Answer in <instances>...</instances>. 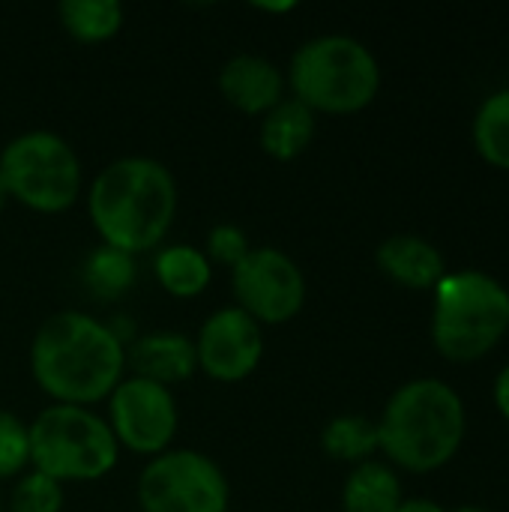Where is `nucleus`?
Masks as SVG:
<instances>
[{
	"label": "nucleus",
	"instance_id": "f257e3e1",
	"mask_svg": "<svg viewBox=\"0 0 509 512\" xmlns=\"http://www.w3.org/2000/svg\"><path fill=\"white\" fill-rule=\"evenodd\" d=\"M126 348L108 324L84 312H57L33 336L30 372L54 405H96L123 381Z\"/></svg>",
	"mask_w": 509,
	"mask_h": 512
},
{
	"label": "nucleus",
	"instance_id": "f03ea898",
	"mask_svg": "<svg viewBox=\"0 0 509 512\" xmlns=\"http://www.w3.org/2000/svg\"><path fill=\"white\" fill-rule=\"evenodd\" d=\"M87 210L105 246L129 255L147 252L159 246L174 225V174L147 156L114 159L93 180Z\"/></svg>",
	"mask_w": 509,
	"mask_h": 512
},
{
	"label": "nucleus",
	"instance_id": "7ed1b4c3",
	"mask_svg": "<svg viewBox=\"0 0 509 512\" xmlns=\"http://www.w3.org/2000/svg\"><path fill=\"white\" fill-rule=\"evenodd\" d=\"M465 405L438 378H420L393 393L378 423L381 450L405 471L444 468L462 447Z\"/></svg>",
	"mask_w": 509,
	"mask_h": 512
},
{
	"label": "nucleus",
	"instance_id": "20e7f679",
	"mask_svg": "<svg viewBox=\"0 0 509 512\" xmlns=\"http://www.w3.org/2000/svg\"><path fill=\"white\" fill-rule=\"evenodd\" d=\"M288 81L294 99L312 111L354 114L366 108L381 87L375 54L354 36H315L291 57Z\"/></svg>",
	"mask_w": 509,
	"mask_h": 512
},
{
	"label": "nucleus",
	"instance_id": "39448f33",
	"mask_svg": "<svg viewBox=\"0 0 509 512\" xmlns=\"http://www.w3.org/2000/svg\"><path fill=\"white\" fill-rule=\"evenodd\" d=\"M509 330L507 288L486 273H453L435 285L432 339L453 363L486 357Z\"/></svg>",
	"mask_w": 509,
	"mask_h": 512
},
{
	"label": "nucleus",
	"instance_id": "423d86ee",
	"mask_svg": "<svg viewBox=\"0 0 509 512\" xmlns=\"http://www.w3.org/2000/svg\"><path fill=\"white\" fill-rule=\"evenodd\" d=\"M30 465L57 483L102 480L120 456V444L99 414L78 405H51L30 426Z\"/></svg>",
	"mask_w": 509,
	"mask_h": 512
},
{
	"label": "nucleus",
	"instance_id": "0eeeda50",
	"mask_svg": "<svg viewBox=\"0 0 509 512\" xmlns=\"http://www.w3.org/2000/svg\"><path fill=\"white\" fill-rule=\"evenodd\" d=\"M0 180L18 204L39 213H63L81 192V162L69 141L33 129L3 147Z\"/></svg>",
	"mask_w": 509,
	"mask_h": 512
},
{
	"label": "nucleus",
	"instance_id": "6e6552de",
	"mask_svg": "<svg viewBox=\"0 0 509 512\" xmlns=\"http://www.w3.org/2000/svg\"><path fill=\"white\" fill-rule=\"evenodd\" d=\"M144 512H228V480L213 459L195 450H165L138 477Z\"/></svg>",
	"mask_w": 509,
	"mask_h": 512
},
{
	"label": "nucleus",
	"instance_id": "1a4fd4ad",
	"mask_svg": "<svg viewBox=\"0 0 509 512\" xmlns=\"http://www.w3.org/2000/svg\"><path fill=\"white\" fill-rule=\"evenodd\" d=\"M240 309L258 324H285L306 303V279L282 249H249L231 270Z\"/></svg>",
	"mask_w": 509,
	"mask_h": 512
},
{
	"label": "nucleus",
	"instance_id": "9d476101",
	"mask_svg": "<svg viewBox=\"0 0 509 512\" xmlns=\"http://www.w3.org/2000/svg\"><path fill=\"white\" fill-rule=\"evenodd\" d=\"M108 399V426L120 447L141 456H159L171 447L177 435V402L168 387L135 375L123 378Z\"/></svg>",
	"mask_w": 509,
	"mask_h": 512
},
{
	"label": "nucleus",
	"instance_id": "9b49d317",
	"mask_svg": "<svg viewBox=\"0 0 509 512\" xmlns=\"http://www.w3.org/2000/svg\"><path fill=\"white\" fill-rule=\"evenodd\" d=\"M198 366L222 384H234L249 378L264 357L261 324L249 318L240 306H228L213 312L195 339Z\"/></svg>",
	"mask_w": 509,
	"mask_h": 512
},
{
	"label": "nucleus",
	"instance_id": "f8f14e48",
	"mask_svg": "<svg viewBox=\"0 0 509 512\" xmlns=\"http://www.w3.org/2000/svg\"><path fill=\"white\" fill-rule=\"evenodd\" d=\"M219 90L234 108L246 114H267L285 99V78L267 57L237 54L222 66Z\"/></svg>",
	"mask_w": 509,
	"mask_h": 512
},
{
	"label": "nucleus",
	"instance_id": "ddd939ff",
	"mask_svg": "<svg viewBox=\"0 0 509 512\" xmlns=\"http://www.w3.org/2000/svg\"><path fill=\"white\" fill-rule=\"evenodd\" d=\"M126 363L135 369L138 378H147V381L171 390V384L192 378L198 357H195V342L189 336H183V333H150L132 345V351L126 354Z\"/></svg>",
	"mask_w": 509,
	"mask_h": 512
},
{
	"label": "nucleus",
	"instance_id": "4468645a",
	"mask_svg": "<svg viewBox=\"0 0 509 512\" xmlns=\"http://www.w3.org/2000/svg\"><path fill=\"white\" fill-rule=\"evenodd\" d=\"M378 267L405 288H435L447 276L441 252L414 234H396L384 240L378 249Z\"/></svg>",
	"mask_w": 509,
	"mask_h": 512
},
{
	"label": "nucleus",
	"instance_id": "2eb2a0df",
	"mask_svg": "<svg viewBox=\"0 0 509 512\" xmlns=\"http://www.w3.org/2000/svg\"><path fill=\"white\" fill-rule=\"evenodd\" d=\"M315 138V111L300 99H282L261 120V147L279 162L297 159Z\"/></svg>",
	"mask_w": 509,
	"mask_h": 512
},
{
	"label": "nucleus",
	"instance_id": "dca6fc26",
	"mask_svg": "<svg viewBox=\"0 0 509 512\" xmlns=\"http://www.w3.org/2000/svg\"><path fill=\"white\" fill-rule=\"evenodd\" d=\"M402 486L396 474L381 462H363L354 468L342 489L345 512H399Z\"/></svg>",
	"mask_w": 509,
	"mask_h": 512
},
{
	"label": "nucleus",
	"instance_id": "f3484780",
	"mask_svg": "<svg viewBox=\"0 0 509 512\" xmlns=\"http://www.w3.org/2000/svg\"><path fill=\"white\" fill-rule=\"evenodd\" d=\"M153 270H156L159 285L174 297H198L213 279V264L195 246H168V249H162L156 255Z\"/></svg>",
	"mask_w": 509,
	"mask_h": 512
},
{
	"label": "nucleus",
	"instance_id": "a211bd4d",
	"mask_svg": "<svg viewBox=\"0 0 509 512\" xmlns=\"http://www.w3.org/2000/svg\"><path fill=\"white\" fill-rule=\"evenodd\" d=\"M60 21L78 42H105L123 27V6L117 0H63Z\"/></svg>",
	"mask_w": 509,
	"mask_h": 512
},
{
	"label": "nucleus",
	"instance_id": "6ab92c4d",
	"mask_svg": "<svg viewBox=\"0 0 509 512\" xmlns=\"http://www.w3.org/2000/svg\"><path fill=\"white\" fill-rule=\"evenodd\" d=\"M84 282L99 300H117L135 285V255L99 246L84 264Z\"/></svg>",
	"mask_w": 509,
	"mask_h": 512
},
{
	"label": "nucleus",
	"instance_id": "aec40b11",
	"mask_svg": "<svg viewBox=\"0 0 509 512\" xmlns=\"http://www.w3.org/2000/svg\"><path fill=\"white\" fill-rule=\"evenodd\" d=\"M321 444L327 450V456L333 459H342V462H369V456L375 450H381V441H378V423L366 420V417H336L327 423L324 435H321Z\"/></svg>",
	"mask_w": 509,
	"mask_h": 512
},
{
	"label": "nucleus",
	"instance_id": "412c9836",
	"mask_svg": "<svg viewBox=\"0 0 509 512\" xmlns=\"http://www.w3.org/2000/svg\"><path fill=\"white\" fill-rule=\"evenodd\" d=\"M474 144L489 165L509 171V90L489 96L480 105L474 120Z\"/></svg>",
	"mask_w": 509,
	"mask_h": 512
},
{
	"label": "nucleus",
	"instance_id": "4be33fe9",
	"mask_svg": "<svg viewBox=\"0 0 509 512\" xmlns=\"http://www.w3.org/2000/svg\"><path fill=\"white\" fill-rule=\"evenodd\" d=\"M63 510V486L39 471L24 474L9 498V512H60Z\"/></svg>",
	"mask_w": 509,
	"mask_h": 512
},
{
	"label": "nucleus",
	"instance_id": "5701e85b",
	"mask_svg": "<svg viewBox=\"0 0 509 512\" xmlns=\"http://www.w3.org/2000/svg\"><path fill=\"white\" fill-rule=\"evenodd\" d=\"M27 465H30V432L15 414L0 411V480L18 477Z\"/></svg>",
	"mask_w": 509,
	"mask_h": 512
},
{
	"label": "nucleus",
	"instance_id": "b1692460",
	"mask_svg": "<svg viewBox=\"0 0 509 512\" xmlns=\"http://www.w3.org/2000/svg\"><path fill=\"white\" fill-rule=\"evenodd\" d=\"M249 255V240L246 231H240L237 225H216L207 234V261L213 264H225V267H237L243 258Z\"/></svg>",
	"mask_w": 509,
	"mask_h": 512
},
{
	"label": "nucleus",
	"instance_id": "393cba45",
	"mask_svg": "<svg viewBox=\"0 0 509 512\" xmlns=\"http://www.w3.org/2000/svg\"><path fill=\"white\" fill-rule=\"evenodd\" d=\"M495 402H498L501 414L509 420V366L501 372V378L495 384Z\"/></svg>",
	"mask_w": 509,
	"mask_h": 512
},
{
	"label": "nucleus",
	"instance_id": "a878e982",
	"mask_svg": "<svg viewBox=\"0 0 509 512\" xmlns=\"http://www.w3.org/2000/svg\"><path fill=\"white\" fill-rule=\"evenodd\" d=\"M399 512H444L438 504H432V501H402V507Z\"/></svg>",
	"mask_w": 509,
	"mask_h": 512
},
{
	"label": "nucleus",
	"instance_id": "bb28decb",
	"mask_svg": "<svg viewBox=\"0 0 509 512\" xmlns=\"http://www.w3.org/2000/svg\"><path fill=\"white\" fill-rule=\"evenodd\" d=\"M6 201H9V195H6V186H3V180H0V210H3Z\"/></svg>",
	"mask_w": 509,
	"mask_h": 512
},
{
	"label": "nucleus",
	"instance_id": "cd10ccee",
	"mask_svg": "<svg viewBox=\"0 0 509 512\" xmlns=\"http://www.w3.org/2000/svg\"><path fill=\"white\" fill-rule=\"evenodd\" d=\"M459 512H486V510H477V507H465V510H459Z\"/></svg>",
	"mask_w": 509,
	"mask_h": 512
},
{
	"label": "nucleus",
	"instance_id": "c85d7f7f",
	"mask_svg": "<svg viewBox=\"0 0 509 512\" xmlns=\"http://www.w3.org/2000/svg\"><path fill=\"white\" fill-rule=\"evenodd\" d=\"M0 512H3V498H0Z\"/></svg>",
	"mask_w": 509,
	"mask_h": 512
}]
</instances>
